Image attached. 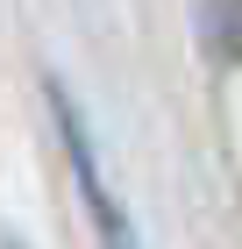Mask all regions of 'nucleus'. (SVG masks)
Segmentation results:
<instances>
[{"instance_id": "f257e3e1", "label": "nucleus", "mask_w": 242, "mask_h": 249, "mask_svg": "<svg viewBox=\"0 0 242 249\" xmlns=\"http://www.w3.org/2000/svg\"><path fill=\"white\" fill-rule=\"evenodd\" d=\"M57 121H64V142H72V164H78V185H86V207H93V221H100V242L107 249H135L129 242V213L114 207V192H107V178H100V157H93V142H86V128H78V114L57 100Z\"/></svg>"}]
</instances>
